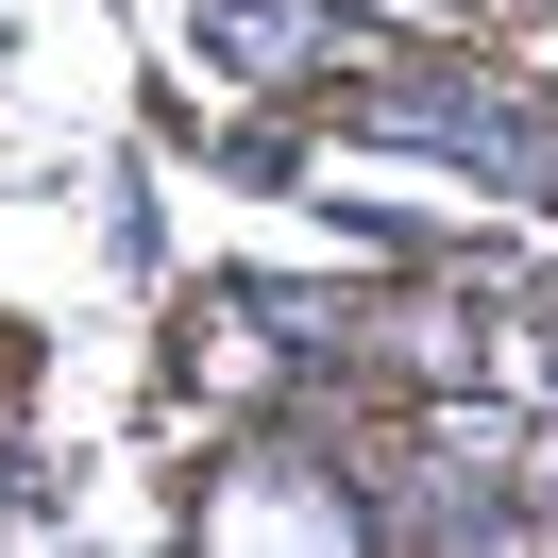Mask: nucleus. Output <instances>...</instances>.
<instances>
[{"instance_id": "3", "label": "nucleus", "mask_w": 558, "mask_h": 558, "mask_svg": "<svg viewBox=\"0 0 558 558\" xmlns=\"http://www.w3.org/2000/svg\"><path fill=\"white\" fill-rule=\"evenodd\" d=\"M508 373H524V389H542V407H558V339H508Z\"/></svg>"}, {"instance_id": "2", "label": "nucleus", "mask_w": 558, "mask_h": 558, "mask_svg": "<svg viewBox=\"0 0 558 558\" xmlns=\"http://www.w3.org/2000/svg\"><path fill=\"white\" fill-rule=\"evenodd\" d=\"M186 51H204V69H238V85H305L322 0H204V17H186Z\"/></svg>"}, {"instance_id": "1", "label": "nucleus", "mask_w": 558, "mask_h": 558, "mask_svg": "<svg viewBox=\"0 0 558 558\" xmlns=\"http://www.w3.org/2000/svg\"><path fill=\"white\" fill-rule=\"evenodd\" d=\"M339 119H373V136H407V153H457V170H490L508 204H558V119L524 102V85H490V69H423V51H355Z\"/></svg>"}]
</instances>
